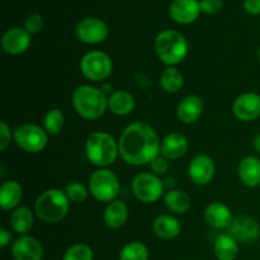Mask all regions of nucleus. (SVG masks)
Masks as SVG:
<instances>
[{
    "instance_id": "6e6552de",
    "label": "nucleus",
    "mask_w": 260,
    "mask_h": 260,
    "mask_svg": "<svg viewBox=\"0 0 260 260\" xmlns=\"http://www.w3.org/2000/svg\"><path fill=\"white\" fill-rule=\"evenodd\" d=\"M80 73L90 81H103L111 76L113 71V61L108 53L103 51H90L81 57Z\"/></svg>"
},
{
    "instance_id": "423d86ee",
    "label": "nucleus",
    "mask_w": 260,
    "mask_h": 260,
    "mask_svg": "<svg viewBox=\"0 0 260 260\" xmlns=\"http://www.w3.org/2000/svg\"><path fill=\"white\" fill-rule=\"evenodd\" d=\"M89 193L95 201L111 203L118 200L121 193V183L114 172L108 168H99L89 178Z\"/></svg>"
},
{
    "instance_id": "4be33fe9",
    "label": "nucleus",
    "mask_w": 260,
    "mask_h": 260,
    "mask_svg": "<svg viewBox=\"0 0 260 260\" xmlns=\"http://www.w3.org/2000/svg\"><path fill=\"white\" fill-rule=\"evenodd\" d=\"M104 223L112 230H118L128 221V207L121 200L108 203L103 212Z\"/></svg>"
},
{
    "instance_id": "a211bd4d",
    "label": "nucleus",
    "mask_w": 260,
    "mask_h": 260,
    "mask_svg": "<svg viewBox=\"0 0 260 260\" xmlns=\"http://www.w3.org/2000/svg\"><path fill=\"white\" fill-rule=\"evenodd\" d=\"M205 220L215 230H228L234 216L230 208L221 202H212L206 207Z\"/></svg>"
},
{
    "instance_id": "ea45409f",
    "label": "nucleus",
    "mask_w": 260,
    "mask_h": 260,
    "mask_svg": "<svg viewBox=\"0 0 260 260\" xmlns=\"http://www.w3.org/2000/svg\"><path fill=\"white\" fill-rule=\"evenodd\" d=\"M258 57H259V60H260V47H259V50H258Z\"/></svg>"
},
{
    "instance_id": "ddd939ff",
    "label": "nucleus",
    "mask_w": 260,
    "mask_h": 260,
    "mask_svg": "<svg viewBox=\"0 0 260 260\" xmlns=\"http://www.w3.org/2000/svg\"><path fill=\"white\" fill-rule=\"evenodd\" d=\"M216 173L215 161L211 156L200 154L190 160L188 165V175L196 185H207L212 182Z\"/></svg>"
},
{
    "instance_id": "cd10ccee",
    "label": "nucleus",
    "mask_w": 260,
    "mask_h": 260,
    "mask_svg": "<svg viewBox=\"0 0 260 260\" xmlns=\"http://www.w3.org/2000/svg\"><path fill=\"white\" fill-rule=\"evenodd\" d=\"M184 85V75L175 66H167L160 75V86L170 94L178 93Z\"/></svg>"
},
{
    "instance_id": "a878e982",
    "label": "nucleus",
    "mask_w": 260,
    "mask_h": 260,
    "mask_svg": "<svg viewBox=\"0 0 260 260\" xmlns=\"http://www.w3.org/2000/svg\"><path fill=\"white\" fill-rule=\"evenodd\" d=\"M213 251L218 260H235L239 255V243L230 234H220L213 243Z\"/></svg>"
},
{
    "instance_id": "2eb2a0df",
    "label": "nucleus",
    "mask_w": 260,
    "mask_h": 260,
    "mask_svg": "<svg viewBox=\"0 0 260 260\" xmlns=\"http://www.w3.org/2000/svg\"><path fill=\"white\" fill-rule=\"evenodd\" d=\"M30 46V35L24 28H10L2 38V47L5 53L18 56L24 53Z\"/></svg>"
},
{
    "instance_id": "72a5a7b5",
    "label": "nucleus",
    "mask_w": 260,
    "mask_h": 260,
    "mask_svg": "<svg viewBox=\"0 0 260 260\" xmlns=\"http://www.w3.org/2000/svg\"><path fill=\"white\" fill-rule=\"evenodd\" d=\"M149 165H150V169H151V173H154V174L157 175V177L165 174V173L168 172V168H169L168 159H165V157L161 156V155L155 157Z\"/></svg>"
},
{
    "instance_id": "c9c22d12",
    "label": "nucleus",
    "mask_w": 260,
    "mask_h": 260,
    "mask_svg": "<svg viewBox=\"0 0 260 260\" xmlns=\"http://www.w3.org/2000/svg\"><path fill=\"white\" fill-rule=\"evenodd\" d=\"M200 5L206 14H216L222 9V0H201Z\"/></svg>"
},
{
    "instance_id": "9b49d317",
    "label": "nucleus",
    "mask_w": 260,
    "mask_h": 260,
    "mask_svg": "<svg viewBox=\"0 0 260 260\" xmlns=\"http://www.w3.org/2000/svg\"><path fill=\"white\" fill-rule=\"evenodd\" d=\"M75 35L79 41L86 45H98L107 40L109 28L99 18H85L76 24Z\"/></svg>"
},
{
    "instance_id": "bb28decb",
    "label": "nucleus",
    "mask_w": 260,
    "mask_h": 260,
    "mask_svg": "<svg viewBox=\"0 0 260 260\" xmlns=\"http://www.w3.org/2000/svg\"><path fill=\"white\" fill-rule=\"evenodd\" d=\"M164 202L168 210L175 215H184L189 211L192 201L188 193L182 189H170L165 193Z\"/></svg>"
},
{
    "instance_id": "20e7f679",
    "label": "nucleus",
    "mask_w": 260,
    "mask_h": 260,
    "mask_svg": "<svg viewBox=\"0 0 260 260\" xmlns=\"http://www.w3.org/2000/svg\"><path fill=\"white\" fill-rule=\"evenodd\" d=\"M154 48L162 63L167 66H175L185 60L189 46L182 33L178 30L165 29L155 38Z\"/></svg>"
},
{
    "instance_id": "f704fd0d",
    "label": "nucleus",
    "mask_w": 260,
    "mask_h": 260,
    "mask_svg": "<svg viewBox=\"0 0 260 260\" xmlns=\"http://www.w3.org/2000/svg\"><path fill=\"white\" fill-rule=\"evenodd\" d=\"M12 139L13 135L10 132L9 126H8L5 121H2L0 122V150L2 151H5L9 147Z\"/></svg>"
},
{
    "instance_id": "1a4fd4ad",
    "label": "nucleus",
    "mask_w": 260,
    "mask_h": 260,
    "mask_svg": "<svg viewBox=\"0 0 260 260\" xmlns=\"http://www.w3.org/2000/svg\"><path fill=\"white\" fill-rule=\"evenodd\" d=\"M132 192L137 201L145 205L157 202L164 194V183L154 173H140L132 180Z\"/></svg>"
},
{
    "instance_id": "473e14b6",
    "label": "nucleus",
    "mask_w": 260,
    "mask_h": 260,
    "mask_svg": "<svg viewBox=\"0 0 260 260\" xmlns=\"http://www.w3.org/2000/svg\"><path fill=\"white\" fill-rule=\"evenodd\" d=\"M43 28V18L40 14H29L24 20V29L29 35H37Z\"/></svg>"
},
{
    "instance_id": "b1692460",
    "label": "nucleus",
    "mask_w": 260,
    "mask_h": 260,
    "mask_svg": "<svg viewBox=\"0 0 260 260\" xmlns=\"http://www.w3.org/2000/svg\"><path fill=\"white\" fill-rule=\"evenodd\" d=\"M23 198V188L17 180H7L0 187V206L4 211H13L19 207Z\"/></svg>"
},
{
    "instance_id": "f3484780",
    "label": "nucleus",
    "mask_w": 260,
    "mask_h": 260,
    "mask_svg": "<svg viewBox=\"0 0 260 260\" xmlns=\"http://www.w3.org/2000/svg\"><path fill=\"white\" fill-rule=\"evenodd\" d=\"M203 113V99L197 94H190L179 102L177 117L182 123L192 124L201 118Z\"/></svg>"
},
{
    "instance_id": "f03ea898",
    "label": "nucleus",
    "mask_w": 260,
    "mask_h": 260,
    "mask_svg": "<svg viewBox=\"0 0 260 260\" xmlns=\"http://www.w3.org/2000/svg\"><path fill=\"white\" fill-rule=\"evenodd\" d=\"M76 113L86 121H94L104 116L108 109V96L102 89L83 84L74 89L71 96Z\"/></svg>"
},
{
    "instance_id": "39448f33",
    "label": "nucleus",
    "mask_w": 260,
    "mask_h": 260,
    "mask_svg": "<svg viewBox=\"0 0 260 260\" xmlns=\"http://www.w3.org/2000/svg\"><path fill=\"white\" fill-rule=\"evenodd\" d=\"M70 208V201L65 190L50 188L37 197L35 203V213L46 223H56L66 217Z\"/></svg>"
},
{
    "instance_id": "c85d7f7f",
    "label": "nucleus",
    "mask_w": 260,
    "mask_h": 260,
    "mask_svg": "<svg viewBox=\"0 0 260 260\" xmlns=\"http://www.w3.org/2000/svg\"><path fill=\"white\" fill-rule=\"evenodd\" d=\"M65 124V116L57 108H52L45 114L43 118V128L47 132L48 136H57L61 134Z\"/></svg>"
},
{
    "instance_id": "e433bc0d",
    "label": "nucleus",
    "mask_w": 260,
    "mask_h": 260,
    "mask_svg": "<svg viewBox=\"0 0 260 260\" xmlns=\"http://www.w3.org/2000/svg\"><path fill=\"white\" fill-rule=\"evenodd\" d=\"M244 8L251 15L260 14V0H244Z\"/></svg>"
},
{
    "instance_id": "7ed1b4c3",
    "label": "nucleus",
    "mask_w": 260,
    "mask_h": 260,
    "mask_svg": "<svg viewBox=\"0 0 260 260\" xmlns=\"http://www.w3.org/2000/svg\"><path fill=\"white\" fill-rule=\"evenodd\" d=\"M85 155L94 167L108 168L119 155L118 141L108 132H93L85 141Z\"/></svg>"
},
{
    "instance_id": "393cba45",
    "label": "nucleus",
    "mask_w": 260,
    "mask_h": 260,
    "mask_svg": "<svg viewBox=\"0 0 260 260\" xmlns=\"http://www.w3.org/2000/svg\"><path fill=\"white\" fill-rule=\"evenodd\" d=\"M9 225L18 235H27L35 225V215L25 206H19L10 213Z\"/></svg>"
},
{
    "instance_id": "7c9ffc66",
    "label": "nucleus",
    "mask_w": 260,
    "mask_h": 260,
    "mask_svg": "<svg viewBox=\"0 0 260 260\" xmlns=\"http://www.w3.org/2000/svg\"><path fill=\"white\" fill-rule=\"evenodd\" d=\"M62 260H94V251L88 244H74L65 251Z\"/></svg>"
},
{
    "instance_id": "c756f323",
    "label": "nucleus",
    "mask_w": 260,
    "mask_h": 260,
    "mask_svg": "<svg viewBox=\"0 0 260 260\" xmlns=\"http://www.w3.org/2000/svg\"><path fill=\"white\" fill-rule=\"evenodd\" d=\"M147 246L141 241H131L119 251V260H149Z\"/></svg>"
},
{
    "instance_id": "412c9836",
    "label": "nucleus",
    "mask_w": 260,
    "mask_h": 260,
    "mask_svg": "<svg viewBox=\"0 0 260 260\" xmlns=\"http://www.w3.org/2000/svg\"><path fill=\"white\" fill-rule=\"evenodd\" d=\"M152 231L161 240H174L182 231L180 221L173 215H160L152 222Z\"/></svg>"
},
{
    "instance_id": "dca6fc26",
    "label": "nucleus",
    "mask_w": 260,
    "mask_h": 260,
    "mask_svg": "<svg viewBox=\"0 0 260 260\" xmlns=\"http://www.w3.org/2000/svg\"><path fill=\"white\" fill-rule=\"evenodd\" d=\"M201 5L197 0H174L169 8L170 17L179 24H190L201 14Z\"/></svg>"
},
{
    "instance_id": "58836bf2",
    "label": "nucleus",
    "mask_w": 260,
    "mask_h": 260,
    "mask_svg": "<svg viewBox=\"0 0 260 260\" xmlns=\"http://www.w3.org/2000/svg\"><path fill=\"white\" fill-rule=\"evenodd\" d=\"M253 147L258 154H260V134L256 135L253 139Z\"/></svg>"
},
{
    "instance_id": "f257e3e1",
    "label": "nucleus",
    "mask_w": 260,
    "mask_h": 260,
    "mask_svg": "<svg viewBox=\"0 0 260 260\" xmlns=\"http://www.w3.org/2000/svg\"><path fill=\"white\" fill-rule=\"evenodd\" d=\"M119 156L126 164L142 167L160 155L161 140L152 126L146 122L128 124L118 140Z\"/></svg>"
},
{
    "instance_id": "f8f14e48",
    "label": "nucleus",
    "mask_w": 260,
    "mask_h": 260,
    "mask_svg": "<svg viewBox=\"0 0 260 260\" xmlns=\"http://www.w3.org/2000/svg\"><path fill=\"white\" fill-rule=\"evenodd\" d=\"M233 113L239 121L253 122L260 117V95L254 91L240 94L233 104Z\"/></svg>"
},
{
    "instance_id": "2f4dec72",
    "label": "nucleus",
    "mask_w": 260,
    "mask_h": 260,
    "mask_svg": "<svg viewBox=\"0 0 260 260\" xmlns=\"http://www.w3.org/2000/svg\"><path fill=\"white\" fill-rule=\"evenodd\" d=\"M63 190L70 203H75V205L85 202L89 196V188L80 182L69 183Z\"/></svg>"
},
{
    "instance_id": "4468645a",
    "label": "nucleus",
    "mask_w": 260,
    "mask_h": 260,
    "mask_svg": "<svg viewBox=\"0 0 260 260\" xmlns=\"http://www.w3.org/2000/svg\"><path fill=\"white\" fill-rule=\"evenodd\" d=\"M12 255L14 260H42L43 246L38 239L30 235H20L13 241Z\"/></svg>"
},
{
    "instance_id": "9d476101",
    "label": "nucleus",
    "mask_w": 260,
    "mask_h": 260,
    "mask_svg": "<svg viewBox=\"0 0 260 260\" xmlns=\"http://www.w3.org/2000/svg\"><path fill=\"white\" fill-rule=\"evenodd\" d=\"M230 234L238 243L251 244L260 238V225L254 217L246 215L235 216L228 228Z\"/></svg>"
},
{
    "instance_id": "5701e85b",
    "label": "nucleus",
    "mask_w": 260,
    "mask_h": 260,
    "mask_svg": "<svg viewBox=\"0 0 260 260\" xmlns=\"http://www.w3.org/2000/svg\"><path fill=\"white\" fill-rule=\"evenodd\" d=\"M136 107L134 95L127 90H114L108 96V109L116 116H128Z\"/></svg>"
},
{
    "instance_id": "6ab92c4d",
    "label": "nucleus",
    "mask_w": 260,
    "mask_h": 260,
    "mask_svg": "<svg viewBox=\"0 0 260 260\" xmlns=\"http://www.w3.org/2000/svg\"><path fill=\"white\" fill-rule=\"evenodd\" d=\"M188 150V139L179 132H172L161 140L160 155L168 160L180 159Z\"/></svg>"
},
{
    "instance_id": "aec40b11",
    "label": "nucleus",
    "mask_w": 260,
    "mask_h": 260,
    "mask_svg": "<svg viewBox=\"0 0 260 260\" xmlns=\"http://www.w3.org/2000/svg\"><path fill=\"white\" fill-rule=\"evenodd\" d=\"M239 179L245 187L255 188L260 185V159L254 155L243 157L238 167Z\"/></svg>"
},
{
    "instance_id": "0eeeda50",
    "label": "nucleus",
    "mask_w": 260,
    "mask_h": 260,
    "mask_svg": "<svg viewBox=\"0 0 260 260\" xmlns=\"http://www.w3.org/2000/svg\"><path fill=\"white\" fill-rule=\"evenodd\" d=\"M48 135L45 128L35 123H23L13 132V139L18 147L29 154L43 151L48 144Z\"/></svg>"
},
{
    "instance_id": "4c0bfd02",
    "label": "nucleus",
    "mask_w": 260,
    "mask_h": 260,
    "mask_svg": "<svg viewBox=\"0 0 260 260\" xmlns=\"http://www.w3.org/2000/svg\"><path fill=\"white\" fill-rule=\"evenodd\" d=\"M12 241H13L12 233L5 228L0 229V248L5 249L7 246H9L10 244H13Z\"/></svg>"
}]
</instances>
